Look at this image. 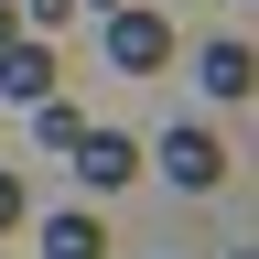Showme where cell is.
Here are the masks:
<instances>
[{
	"instance_id": "cell-10",
	"label": "cell",
	"mask_w": 259,
	"mask_h": 259,
	"mask_svg": "<svg viewBox=\"0 0 259 259\" xmlns=\"http://www.w3.org/2000/svg\"><path fill=\"white\" fill-rule=\"evenodd\" d=\"M76 11H119V0H76Z\"/></svg>"
},
{
	"instance_id": "cell-2",
	"label": "cell",
	"mask_w": 259,
	"mask_h": 259,
	"mask_svg": "<svg viewBox=\"0 0 259 259\" xmlns=\"http://www.w3.org/2000/svg\"><path fill=\"white\" fill-rule=\"evenodd\" d=\"M151 162H162V184H184V194H216V184H227V141H216V130H194V119L162 130Z\"/></svg>"
},
{
	"instance_id": "cell-6",
	"label": "cell",
	"mask_w": 259,
	"mask_h": 259,
	"mask_svg": "<svg viewBox=\"0 0 259 259\" xmlns=\"http://www.w3.org/2000/svg\"><path fill=\"white\" fill-rule=\"evenodd\" d=\"M44 259H108V227L97 216H44Z\"/></svg>"
},
{
	"instance_id": "cell-4",
	"label": "cell",
	"mask_w": 259,
	"mask_h": 259,
	"mask_svg": "<svg viewBox=\"0 0 259 259\" xmlns=\"http://www.w3.org/2000/svg\"><path fill=\"white\" fill-rule=\"evenodd\" d=\"M0 97H11V108L54 97V44L44 32H11V44H0Z\"/></svg>"
},
{
	"instance_id": "cell-9",
	"label": "cell",
	"mask_w": 259,
	"mask_h": 259,
	"mask_svg": "<svg viewBox=\"0 0 259 259\" xmlns=\"http://www.w3.org/2000/svg\"><path fill=\"white\" fill-rule=\"evenodd\" d=\"M11 32H22V0H0V44H11Z\"/></svg>"
},
{
	"instance_id": "cell-1",
	"label": "cell",
	"mask_w": 259,
	"mask_h": 259,
	"mask_svg": "<svg viewBox=\"0 0 259 259\" xmlns=\"http://www.w3.org/2000/svg\"><path fill=\"white\" fill-rule=\"evenodd\" d=\"M97 22H108V65H119V76H162V65H173V22H162V11L119 0V11H97Z\"/></svg>"
},
{
	"instance_id": "cell-5",
	"label": "cell",
	"mask_w": 259,
	"mask_h": 259,
	"mask_svg": "<svg viewBox=\"0 0 259 259\" xmlns=\"http://www.w3.org/2000/svg\"><path fill=\"white\" fill-rule=\"evenodd\" d=\"M194 87L205 97H248V44H205L194 54Z\"/></svg>"
},
{
	"instance_id": "cell-7",
	"label": "cell",
	"mask_w": 259,
	"mask_h": 259,
	"mask_svg": "<svg viewBox=\"0 0 259 259\" xmlns=\"http://www.w3.org/2000/svg\"><path fill=\"white\" fill-rule=\"evenodd\" d=\"M76 130H87V119H76V97H32V141H44V151H65Z\"/></svg>"
},
{
	"instance_id": "cell-8",
	"label": "cell",
	"mask_w": 259,
	"mask_h": 259,
	"mask_svg": "<svg viewBox=\"0 0 259 259\" xmlns=\"http://www.w3.org/2000/svg\"><path fill=\"white\" fill-rule=\"evenodd\" d=\"M22 227V173H0V238Z\"/></svg>"
},
{
	"instance_id": "cell-11",
	"label": "cell",
	"mask_w": 259,
	"mask_h": 259,
	"mask_svg": "<svg viewBox=\"0 0 259 259\" xmlns=\"http://www.w3.org/2000/svg\"><path fill=\"white\" fill-rule=\"evenodd\" d=\"M238 259H248V248H238Z\"/></svg>"
},
{
	"instance_id": "cell-3",
	"label": "cell",
	"mask_w": 259,
	"mask_h": 259,
	"mask_svg": "<svg viewBox=\"0 0 259 259\" xmlns=\"http://www.w3.org/2000/svg\"><path fill=\"white\" fill-rule=\"evenodd\" d=\"M65 162H76L87 194H119L130 173H141V141H130V130H76V141H65Z\"/></svg>"
}]
</instances>
